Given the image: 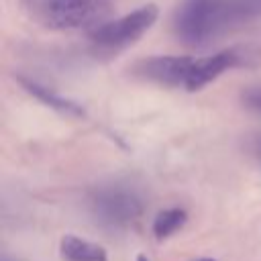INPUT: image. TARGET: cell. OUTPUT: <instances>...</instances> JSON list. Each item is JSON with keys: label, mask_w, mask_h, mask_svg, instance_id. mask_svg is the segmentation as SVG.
<instances>
[{"label": "cell", "mask_w": 261, "mask_h": 261, "mask_svg": "<svg viewBox=\"0 0 261 261\" xmlns=\"http://www.w3.org/2000/svg\"><path fill=\"white\" fill-rule=\"evenodd\" d=\"M239 12L243 22L261 18V0H239Z\"/></svg>", "instance_id": "11"}, {"label": "cell", "mask_w": 261, "mask_h": 261, "mask_svg": "<svg viewBox=\"0 0 261 261\" xmlns=\"http://www.w3.org/2000/svg\"><path fill=\"white\" fill-rule=\"evenodd\" d=\"M159 10L155 4H147L141 6L120 18L114 20H106L94 29H90L88 37L92 41V45L102 51V53H114V51H122L126 47H130L133 43H137L157 20Z\"/></svg>", "instance_id": "5"}, {"label": "cell", "mask_w": 261, "mask_h": 261, "mask_svg": "<svg viewBox=\"0 0 261 261\" xmlns=\"http://www.w3.org/2000/svg\"><path fill=\"white\" fill-rule=\"evenodd\" d=\"M59 255L63 261H108V253L102 245L77 234H65L61 239Z\"/></svg>", "instance_id": "8"}, {"label": "cell", "mask_w": 261, "mask_h": 261, "mask_svg": "<svg viewBox=\"0 0 261 261\" xmlns=\"http://www.w3.org/2000/svg\"><path fill=\"white\" fill-rule=\"evenodd\" d=\"M137 261H149V259H147V257H143V255H139V257H137Z\"/></svg>", "instance_id": "15"}, {"label": "cell", "mask_w": 261, "mask_h": 261, "mask_svg": "<svg viewBox=\"0 0 261 261\" xmlns=\"http://www.w3.org/2000/svg\"><path fill=\"white\" fill-rule=\"evenodd\" d=\"M22 12L49 31L94 29L110 18V0H20Z\"/></svg>", "instance_id": "2"}, {"label": "cell", "mask_w": 261, "mask_h": 261, "mask_svg": "<svg viewBox=\"0 0 261 261\" xmlns=\"http://www.w3.org/2000/svg\"><path fill=\"white\" fill-rule=\"evenodd\" d=\"M88 214L106 230H126L139 222L145 210L141 192L126 181H102L86 194Z\"/></svg>", "instance_id": "3"}, {"label": "cell", "mask_w": 261, "mask_h": 261, "mask_svg": "<svg viewBox=\"0 0 261 261\" xmlns=\"http://www.w3.org/2000/svg\"><path fill=\"white\" fill-rule=\"evenodd\" d=\"M239 22V0H181L173 14L175 37L190 47L208 45Z\"/></svg>", "instance_id": "1"}, {"label": "cell", "mask_w": 261, "mask_h": 261, "mask_svg": "<svg viewBox=\"0 0 261 261\" xmlns=\"http://www.w3.org/2000/svg\"><path fill=\"white\" fill-rule=\"evenodd\" d=\"M241 100H243L245 108H249L251 112L261 116V84L245 88L243 94H241Z\"/></svg>", "instance_id": "10"}, {"label": "cell", "mask_w": 261, "mask_h": 261, "mask_svg": "<svg viewBox=\"0 0 261 261\" xmlns=\"http://www.w3.org/2000/svg\"><path fill=\"white\" fill-rule=\"evenodd\" d=\"M186 222H188V212L181 206H169L155 214L151 222V232L157 241H165L175 232H179L186 226Z\"/></svg>", "instance_id": "9"}, {"label": "cell", "mask_w": 261, "mask_h": 261, "mask_svg": "<svg viewBox=\"0 0 261 261\" xmlns=\"http://www.w3.org/2000/svg\"><path fill=\"white\" fill-rule=\"evenodd\" d=\"M261 65V45L257 43H241L230 45L222 51H216L208 57L194 59L186 90L198 92L218 80L222 73L232 69H255Z\"/></svg>", "instance_id": "4"}, {"label": "cell", "mask_w": 261, "mask_h": 261, "mask_svg": "<svg viewBox=\"0 0 261 261\" xmlns=\"http://www.w3.org/2000/svg\"><path fill=\"white\" fill-rule=\"evenodd\" d=\"M257 155H259V159H261V141L257 143Z\"/></svg>", "instance_id": "14"}, {"label": "cell", "mask_w": 261, "mask_h": 261, "mask_svg": "<svg viewBox=\"0 0 261 261\" xmlns=\"http://www.w3.org/2000/svg\"><path fill=\"white\" fill-rule=\"evenodd\" d=\"M192 65H194V57L190 55H153L139 59L130 67V73L139 80L153 82L157 86L186 90Z\"/></svg>", "instance_id": "6"}, {"label": "cell", "mask_w": 261, "mask_h": 261, "mask_svg": "<svg viewBox=\"0 0 261 261\" xmlns=\"http://www.w3.org/2000/svg\"><path fill=\"white\" fill-rule=\"evenodd\" d=\"M194 261H216V259H212V257H200V259H194Z\"/></svg>", "instance_id": "13"}, {"label": "cell", "mask_w": 261, "mask_h": 261, "mask_svg": "<svg viewBox=\"0 0 261 261\" xmlns=\"http://www.w3.org/2000/svg\"><path fill=\"white\" fill-rule=\"evenodd\" d=\"M0 261H16V259H12V257H8V255H6V253H4V255H2V259H0Z\"/></svg>", "instance_id": "12"}, {"label": "cell", "mask_w": 261, "mask_h": 261, "mask_svg": "<svg viewBox=\"0 0 261 261\" xmlns=\"http://www.w3.org/2000/svg\"><path fill=\"white\" fill-rule=\"evenodd\" d=\"M16 82L37 102L45 104L47 108H51V110H55V112H59L63 116H71V118H84L86 116V110H84L82 104H77L75 100H71V98L55 92L53 88H49V86H45V84H41L37 80L24 77V75H16Z\"/></svg>", "instance_id": "7"}]
</instances>
